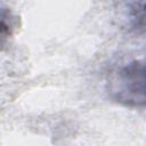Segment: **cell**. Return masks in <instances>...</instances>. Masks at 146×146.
Returning a JSON list of instances; mask_svg holds the SVG:
<instances>
[{
    "label": "cell",
    "mask_w": 146,
    "mask_h": 146,
    "mask_svg": "<svg viewBox=\"0 0 146 146\" xmlns=\"http://www.w3.org/2000/svg\"><path fill=\"white\" fill-rule=\"evenodd\" d=\"M110 97L127 107L144 108L145 106V64L135 59L111 73L107 80Z\"/></svg>",
    "instance_id": "cell-1"
},
{
    "label": "cell",
    "mask_w": 146,
    "mask_h": 146,
    "mask_svg": "<svg viewBox=\"0 0 146 146\" xmlns=\"http://www.w3.org/2000/svg\"><path fill=\"white\" fill-rule=\"evenodd\" d=\"M14 30V17L7 8H0V48L6 43Z\"/></svg>",
    "instance_id": "cell-2"
}]
</instances>
